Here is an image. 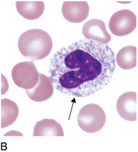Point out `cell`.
<instances>
[{
	"instance_id": "obj_3",
	"label": "cell",
	"mask_w": 138,
	"mask_h": 152,
	"mask_svg": "<svg viewBox=\"0 0 138 152\" xmlns=\"http://www.w3.org/2000/svg\"><path fill=\"white\" fill-rule=\"evenodd\" d=\"M77 121L81 129L88 133L100 130L106 122V115L100 106L88 104L83 106L77 116Z\"/></svg>"
},
{
	"instance_id": "obj_7",
	"label": "cell",
	"mask_w": 138,
	"mask_h": 152,
	"mask_svg": "<svg viewBox=\"0 0 138 152\" xmlns=\"http://www.w3.org/2000/svg\"><path fill=\"white\" fill-rule=\"evenodd\" d=\"M137 94L135 92H127L118 97L116 110L121 118L128 121L137 120Z\"/></svg>"
},
{
	"instance_id": "obj_15",
	"label": "cell",
	"mask_w": 138,
	"mask_h": 152,
	"mask_svg": "<svg viewBox=\"0 0 138 152\" xmlns=\"http://www.w3.org/2000/svg\"><path fill=\"white\" fill-rule=\"evenodd\" d=\"M13 135H15V136H23V134L21 133L20 132H18V131H15V130H12V131H10L8 133H6L4 136H13Z\"/></svg>"
},
{
	"instance_id": "obj_10",
	"label": "cell",
	"mask_w": 138,
	"mask_h": 152,
	"mask_svg": "<svg viewBox=\"0 0 138 152\" xmlns=\"http://www.w3.org/2000/svg\"><path fill=\"white\" fill-rule=\"evenodd\" d=\"M15 4L19 14L28 20L38 19L44 13V3L42 1H18Z\"/></svg>"
},
{
	"instance_id": "obj_6",
	"label": "cell",
	"mask_w": 138,
	"mask_h": 152,
	"mask_svg": "<svg viewBox=\"0 0 138 152\" xmlns=\"http://www.w3.org/2000/svg\"><path fill=\"white\" fill-rule=\"evenodd\" d=\"M62 13L69 22L81 23L88 16V4L85 1H66L63 4Z\"/></svg>"
},
{
	"instance_id": "obj_13",
	"label": "cell",
	"mask_w": 138,
	"mask_h": 152,
	"mask_svg": "<svg viewBox=\"0 0 138 152\" xmlns=\"http://www.w3.org/2000/svg\"><path fill=\"white\" fill-rule=\"evenodd\" d=\"M116 62L123 69H131L137 65V48L135 46H126L118 52Z\"/></svg>"
},
{
	"instance_id": "obj_1",
	"label": "cell",
	"mask_w": 138,
	"mask_h": 152,
	"mask_svg": "<svg viewBox=\"0 0 138 152\" xmlns=\"http://www.w3.org/2000/svg\"><path fill=\"white\" fill-rule=\"evenodd\" d=\"M115 69V56L110 46L83 39L54 53L48 75L59 92L85 97L107 86Z\"/></svg>"
},
{
	"instance_id": "obj_14",
	"label": "cell",
	"mask_w": 138,
	"mask_h": 152,
	"mask_svg": "<svg viewBox=\"0 0 138 152\" xmlns=\"http://www.w3.org/2000/svg\"><path fill=\"white\" fill-rule=\"evenodd\" d=\"M1 94L4 95L9 90V83L3 75H1Z\"/></svg>"
},
{
	"instance_id": "obj_12",
	"label": "cell",
	"mask_w": 138,
	"mask_h": 152,
	"mask_svg": "<svg viewBox=\"0 0 138 152\" xmlns=\"http://www.w3.org/2000/svg\"><path fill=\"white\" fill-rule=\"evenodd\" d=\"M19 109L18 105L9 99L1 100V128H5L12 125L18 118Z\"/></svg>"
},
{
	"instance_id": "obj_2",
	"label": "cell",
	"mask_w": 138,
	"mask_h": 152,
	"mask_svg": "<svg viewBox=\"0 0 138 152\" xmlns=\"http://www.w3.org/2000/svg\"><path fill=\"white\" fill-rule=\"evenodd\" d=\"M18 46L20 53L25 58L39 60L50 53L53 48V41L45 31L32 29L21 34Z\"/></svg>"
},
{
	"instance_id": "obj_11",
	"label": "cell",
	"mask_w": 138,
	"mask_h": 152,
	"mask_svg": "<svg viewBox=\"0 0 138 152\" xmlns=\"http://www.w3.org/2000/svg\"><path fill=\"white\" fill-rule=\"evenodd\" d=\"M34 136H64L61 125L54 119L44 118L35 124L33 132Z\"/></svg>"
},
{
	"instance_id": "obj_5",
	"label": "cell",
	"mask_w": 138,
	"mask_h": 152,
	"mask_svg": "<svg viewBox=\"0 0 138 152\" xmlns=\"http://www.w3.org/2000/svg\"><path fill=\"white\" fill-rule=\"evenodd\" d=\"M137 26V17L128 9H123L114 13L109 22V28L112 34L123 37L133 32Z\"/></svg>"
},
{
	"instance_id": "obj_8",
	"label": "cell",
	"mask_w": 138,
	"mask_h": 152,
	"mask_svg": "<svg viewBox=\"0 0 138 152\" xmlns=\"http://www.w3.org/2000/svg\"><path fill=\"white\" fill-rule=\"evenodd\" d=\"M82 32L85 39L107 44L111 36L106 30L105 23L99 19H92L83 25Z\"/></svg>"
},
{
	"instance_id": "obj_4",
	"label": "cell",
	"mask_w": 138,
	"mask_h": 152,
	"mask_svg": "<svg viewBox=\"0 0 138 152\" xmlns=\"http://www.w3.org/2000/svg\"><path fill=\"white\" fill-rule=\"evenodd\" d=\"M11 77L15 85L21 88L28 90L37 84L39 73L34 62H23L13 67Z\"/></svg>"
},
{
	"instance_id": "obj_9",
	"label": "cell",
	"mask_w": 138,
	"mask_h": 152,
	"mask_svg": "<svg viewBox=\"0 0 138 152\" xmlns=\"http://www.w3.org/2000/svg\"><path fill=\"white\" fill-rule=\"evenodd\" d=\"M54 88L49 77L39 73L37 84L32 89L25 90V92L30 100L35 102H44L51 97Z\"/></svg>"
}]
</instances>
